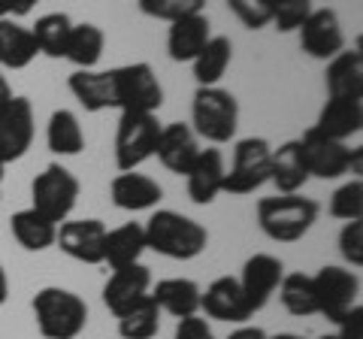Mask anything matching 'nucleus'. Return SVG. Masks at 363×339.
Returning <instances> with one entry per match:
<instances>
[{
    "label": "nucleus",
    "instance_id": "nucleus-1",
    "mask_svg": "<svg viewBox=\"0 0 363 339\" xmlns=\"http://www.w3.org/2000/svg\"><path fill=\"white\" fill-rule=\"evenodd\" d=\"M143 230H145V248H152V252L164 257H173V261H194L209 245V230L200 221L173 209L152 212V218Z\"/></svg>",
    "mask_w": 363,
    "mask_h": 339
},
{
    "label": "nucleus",
    "instance_id": "nucleus-2",
    "mask_svg": "<svg viewBox=\"0 0 363 339\" xmlns=\"http://www.w3.org/2000/svg\"><path fill=\"white\" fill-rule=\"evenodd\" d=\"M33 318L43 339H79L88 324V303L67 288H43L33 297Z\"/></svg>",
    "mask_w": 363,
    "mask_h": 339
},
{
    "label": "nucleus",
    "instance_id": "nucleus-3",
    "mask_svg": "<svg viewBox=\"0 0 363 339\" xmlns=\"http://www.w3.org/2000/svg\"><path fill=\"white\" fill-rule=\"evenodd\" d=\"M318 203L300 194H276L257 203V224L272 243H297L318 221Z\"/></svg>",
    "mask_w": 363,
    "mask_h": 339
},
{
    "label": "nucleus",
    "instance_id": "nucleus-4",
    "mask_svg": "<svg viewBox=\"0 0 363 339\" xmlns=\"http://www.w3.org/2000/svg\"><path fill=\"white\" fill-rule=\"evenodd\" d=\"M236 128H240L236 97L218 85L197 88L191 100V130L212 145H224L236 137Z\"/></svg>",
    "mask_w": 363,
    "mask_h": 339
},
{
    "label": "nucleus",
    "instance_id": "nucleus-5",
    "mask_svg": "<svg viewBox=\"0 0 363 339\" xmlns=\"http://www.w3.org/2000/svg\"><path fill=\"white\" fill-rule=\"evenodd\" d=\"M164 124L155 112H121L116 128V167L118 173L143 167L149 157H155L157 137Z\"/></svg>",
    "mask_w": 363,
    "mask_h": 339
},
{
    "label": "nucleus",
    "instance_id": "nucleus-6",
    "mask_svg": "<svg viewBox=\"0 0 363 339\" xmlns=\"http://www.w3.org/2000/svg\"><path fill=\"white\" fill-rule=\"evenodd\" d=\"M79 200V179L61 164H49L37 173L30 185V209H37L52 224H64L70 218Z\"/></svg>",
    "mask_w": 363,
    "mask_h": 339
},
{
    "label": "nucleus",
    "instance_id": "nucleus-7",
    "mask_svg": "<svg viewBox=\"0 0 363 339\" xmlns=\"http://www.w3.org/2000/svg\"><path fill=\"white\" fill-rule=\"evenodd\" d=\"M269 164H272V145L264 137L236 140L230 170H224V191L236 197L255 194L260 185L269 182Z\"/></svg>",
    "mask_w": 363,
    "mask_h": 339
},
{
    "label": "nucleus",
    "instance_id": "nucleus-8",
    "mask_svg": "<svg viewBox=\"0 0 363 339\" xmlns=\"http://www.w3.org/2000/svg\"><path fill=\"white\" fill-rule=\"evenodd\" d=\"M300 149L309 179H339L345 173H360V149H351L348 143L324 137L315 128H309L300 137Z\"/></svg>",
    "mask_w": 363,
    "mask_h": 339
},
{
    "label": "nucleus",
    "instance_id": "nucleus-9",
    "mask_svg": "<svg viewBox=\"0 0 363 339\" xmlns=\"http://www.w3.org/2000/svg\"><path fill=\"white\" fill-rule=\"evenodd\" d=\"M112 82H116V104L121 112H157L164 106V88L152 64L133 61L112 67Z\"/></svg>",
    "mask_w": 363,
    "mask_h": 339
},
{
    "label": "nucleus",
    "instance_id": "nucleus-10",
    "mask_svg": "<svg viewBox=\"0 0 363 339\" xmlns=\"http://www.w3.org/2000/svg\"><path fill=\"white\" fill-rule=\"evenodd\" d=\"M315 285V303H318V315H324L327 321H339L342 315L357 306V294H360V279L354 269L348 267H336L327 264L312 276Z\"/></svg>",
    "mask_w": 363,
    "mask_h": 339
},
{
    "label": "nucleus",
    "instance_id": "nucleus-11",
    "mask_svg": "<svg viewBox=\"0 0 363 339\" xmlns=\"http://www.w3.org/2000/svg\"><path fill=\"white\" fill-rule=\"evenodd\" d=\"M33 143V106L28 97H9L0 106V161L25 157Z\"/></svg>",
    "mask_w": 363,
    "mask_h": 339
},
{
    "label": "nucleus",
    "instance_id": "nucleus-12",
    "mask_svg": "<svg viewBox=\"0 0 363 339\" xmlns=\"http://www.w3.org/2000/svg\"><path fill=\"white\" fill-rule=\"evenodd\" d=\"M300 49L318 61H330L345 49V33L336 9H312L309 18L300 25Z\"/></svg>",
    "mask_w": 363,
    "mask_h": 339
},
{
    "label": "nucleus",
    "instance_id": "nucleus-13",
    "mask_svg": "<svg viewBox=\"0 0 363 339\" xmlns=\"http://www.w3.org/2000/svg\"><path fill=\"white\" fill-rule=\"evenodd\" d=\"M104 240H106V224L100 218H79L58 224V236L55 245L61 248L67 257L79 264H104Z\"/></svg>",
    "mask_w": 363,
    "mask_h": 339
},
{
    "label": "nucleus",
    "instance_id": "nucleus-14",
    "mask_svg": "<svg viewBox=\"0 0 363 339\" xmlns=\"http://www.w3.org/2000/svg\"><path fill=\"white\" fill-rule=\"evenodd\" d=\"M200 309L206 312V318L227 324H245L255 315L236 276H218L209 282L206 291H200Z\"/></svg>",
    "mask_w": 363,
    "mask_h": 339
},
{
    "label": "nucleus",
    "instance_id": "nucleus-15",
    "mask_svg": "<svg viewBox=\"0 0 363 339\" xmlns=\"http://www.w3.org/2000/svg\"><path fill=\"white\" fill-rule=\"evenodd\" d=\"M281 279H285V264H281L276 255L257 252V255L248 257L245 267H242L240 285H242V294H245L252 312H260L267 306L269 297L279 291Z\"/></svg>",
    "mask_w": 363,
    "mask_h": 339
},
{
    "label": "nucleus",
    "instance_id": "nucleus-16",
    "mask_svg": "<svg viewBox=\"0 0 363 339\" xmlns=\"http://www.w3.org/2000/svg\"><path fill=\"white\" fill-rule=\"evenodd\" d=\"M149 291H152V269L143 261L128 264V267L112 269L109 282L104 285V303H106V309L118 318V315L128 312L133 303L149 297Z\"/></svg>",
    "mask_w": 363,
    "mask_h": 339
},
{
    "label": "nucleus",
    "instance_id": "nucleus-17",
    "mask_svg": "<svg viewBox=\"0 0 363 339\" xmlns=\"http://www.w3.org/2000/svg\"><path fill=\"white\" fill-rule=\"evenodd\" d=\"M157 161H161L169 173L176 176H185L191 164L197 161L200 155V143H197V133L191 130V124H182V121H173V124H164L161 128V137H157Z\"/></svg>",
    "mask_w": 363,
    "mask_h": 339
},
{
    "label": "nucleus",
    "instance_id": "nucleus-18",
    "mask_svg": "<svg viewBox=\"0 0 363 339\" xmlns=\"http://www.w3.org/2000/svg\"><path fill=\"white\" fill-rule=\"evenodd\" d=\"M109 197L124 212H149L164 200V188L152 176L130 170V173H118L109 182Z\"/></svg>",
    "mask_w": 363,
    "mask_h": 339
},
{
    "label": "nucleus",
    "instance_id": "nucleus-19",
    "mask_svg": "<svg viewBox=\"0 0 363 339\" xmlns=\"http://www.w3.org/2000/svg\"><path fill=\"white\" fill-rule=\"evenodd\" d=\"M224 155L218 149H200L197 161L185 173L191 203H197V206L215 203V197L224 191Z\"/></svg>",
    "mask_w": 363,
    "mask_h": 339
},
{
    "label": "nucleus",
    "instance_id": "nucleus-20",
    "mask_svg": "<svg viewBox=\"0 0 363 339\" xmlns=\"http://www.w3.org/2000/svg\"><path fill=\"white\" fill-rule=\"evenodd\" d=\"M67 88H70V94L79 100V106L85 112L118 109L112 70H76L70 79H67Z\"/></svg>",
    "mask_w": 363,
    "mask_h": 339
},
{
    "label": "nucleus",
    "instance_id": "nucleus-21",
    "mask_svg": "<svg viewBox=\"0 0 363 339\" xmlns=\"http://www.w3.org/2000/svg\"><path fill=\"white\" fill-rule=\"evenodd\" d=\"M209 40H212V25H209V18L203 16V13L185 16V18L173 21V25H169V30H167V55H169V58H173L176 64L194 61Z\"/></svg>",
    "mask_w": 363,
    "mask_h": 339
},
{
    "label": "nucleus",
    "instance_id": "nucleus-22",
    "mask_svg": "<svg viewBox=\"0 0 363 339\" xmlns=\"http://www.w3.org/2000/svg\"><path fill=\"white\" fill-rule=\"evenodd\" d=\"M324 82H327V97L363 100V55L357 49L351 52L342 49L327 64Z\"/></svg>",
    "mask_w": 363,
    "mask_h": 339
},
{
    "label": "nucleus",
    "instance_id": "nucleus-23",
    "mask_svg": "<svg viewBox=\"0 0 363 339\" xmlns=\"http://www.w3.org/2000/svg\"><path fill=\"white\" fill-rule=\"evenodd\" d=\"M269 182L276 185L279 194H300L303 185L309 182V170H306V161H303L300 140H288L279 149H272Z\"/></svg>",
    "mask_w": 363,
    "mask_h": 339
},
{
    "label": "nucleus",
    "instance_id": "nucleus-24",
    "mask_svg": "<svg viewBox=\"0 0 363 339\" xmlns=\"http://www.w3.org/2000/svg\"><path fill=\"white\" fill-rule=\"evenodd\" d=\"M315 130H321L324 137L345 143L351 137H357L363 128V104L360 100H339L327 97V104L321 109V116L312 124Z\"/></svg>",
    "mask_w": 363,
    "mask_h": 339
},
{
    "label": "nucleus",
    "instance_id": "nucleus-25",
    "mask_svg": "<svg viewBox=\"0 0 363 339\" xmlns=\"http://www.w3.org/2000/svg\"><path fill=\"white\" fill-rule=\"evenodd\" d=\"M161 312H169L173 318H188L200 312V285L194 279H161L149 291Z\"/></svg>",
    "mask_w": 363,
    "mask_h": 339
},
{
    "label": "nucleus",
    "instance_id": "nucleus-26",
    "mask_svg": "<svg viewBox=\"0 0 363 339\" xmlns=\"http://www.w3.org/2000/svg\"><path fill=\"white\" fill-rule=\"evenodd\" d=\"M143 252H145V230H143V224L128 221V224H121V228L106 230L104 264H109L112 269L128 267V264H140Z\"/></svg>",
    "mask_w": 363,
    "mask_h": 339
},
{
    "label": "nucleus",
    "instance_id": "nucleus-27",
    "mask_svg": "<svg viewBox=\"0 0 363 339\" xmlns=\"http://www.w3.org/2000/svg\"><path fill=\"white\" fill-rule=\"evenodd\" d=\"M37 43L30 37V28H21L18 21H0V70H25L37 58Z\"/></svg>",
    "mask_w": 363,
    "mask_h": 339
},
{
    "label": "nucleus",
    "instance_id": "nucleus-28",
    "mask_svg": "<svg viewBox=\"0 0 363 339\" xmlns=\"http://www.w3.org/2000/svg\"><path fill=\"white\" fill-rule=\"evenodd\" d=\"M9 230H13L16 243L25 248V252H45V248L55 245L58 224L43 218L37 209H18L16 216L9 218Z\"/></svg>",
    "mask_w": 363,
    "mask_h": 339
},
{
    "label": "nucleus",
    "instance_id": "nucleus-29",
    "mask_svg": "<svg viewBox=\"0 0 363 339\" xmlns=\"http://www.w3.org/2000/svg\"><path fill=\"white\" fill-rule=\"evenodd\" d=\"M45 143H49L52 155H61V157L82 152L85 149V130H82V124H79L76 112L55 109L49 116V124H45Z\"/></svg>",
    "mask_w": 363,
    "mask_h": 339
},
{
    "label": "nucleus",
    "instance_id": "nucleus-30",
    "mask_svg": "<svg viewBox=\"0 0 363 339\" xmlns=\"http://www.w3.org/2000/svg\"><path fill=\"white\" fill-rule=\"evenodd\" d=\"M104 46H106V37L97 25H73L64 58L76 70H97L100 58H104Z\"/></svg>",
    "mask_w": 363,
    "mask_h": 339
},
{
    "label": "nucleus",
    "instance_id": "nucleus-31",
    "mask_svg": "<svg viewBox=\"0 0 363 339\" xmlns=\"http://www.w3.org/2000/svg\"><path fill=\"white\" fill-rule=\"evenodd\" d=\"M70 30H73V18L67 13H45L30 28V37L37 43L40 55H45V58H64Z\"/></svg>",
    "mask_w": 363,
    "mask_h": 339
},
{
    "label": "nucleus",
    "instance_id": "nucleus-32",
    "mask_svg": "<svg viewBox=\"0 0 363 339\" xmlns=\"http://www.w3.org/2000/svg\"><path fill=\"white\" fill-rule=\"evenodd\" d=\"M233 61V43L227 40V37H212L206 46H203V52L197 55L194 61V79H197V85L200 88H209V85H218L224 73H227V67H230Z\"/></svg>",
    "mask_w": 363,
    "mask_h": 339
},
{
    "label": "nucleus",
    "instance_id": "nucleus-33",
    "mask_svg": "<svg viewBox=\"0 0 363 339\" xmlns=\"http://www.w3.org/2000/svg\"><path fill=\"white\" fill-rule=\"evenodd\" d=\"M161 330V309L149 297H143L140 303H133L128 312L118 315V336L121 339H155Z\"/></svg>",
    "mask_w": 363,
    "mask_h": 339
},
{
    "label": "nucleus",
    "instance_id": "nucleus-34",
    "mask_svg": "<svg viewBox=\"0 0 363 339\" xmlns=\"http://www.w3.org/2000/svg\"><path fill=\"white\" fill-rule=\"evenodd\" d=\"M279 300L291 315L306 318V315H318V303H315V285L312 276L306 273H285L279 285Z\"/></svg>",
    "mask_w": 363,
    "mask_h": 339
},
{
    "label": "nucleus",
    "instance_id": "nucleus-35",
    "mask_svg": "<svg viewBox=\"0 0 363 339\" xmlns=\"http://www.w3.org/2000/svg\"><path fill=\"white\" fill-rule=\"evenodd\" d=\"M330 216L339 221H360L363 218V179L354 176L339 185L330 197Z\"/></svg>",
    "mask_w": 363,
    "mask_h": 339
},
{
    "label": "nucleus",
    "instance_id": "nucleus-36",
    "mask_svg": "<svg viewBox=\"0 0 363 339\" xmlns=\"http://www.w3.org/2000/svg\"><path fill=\"white\" fill-rule=\"evenodd\" d=\"M206 0H140V13L149 16V18H157V21H173L185 18V16H197L203 13Z\"/></svg>",
    "mask_w": 363,
    "mask_h": 339
},
{
    "label": "nucleus",
    "instance_id": "nucleus-37",
    "mask_svg": "<svg viewBox=\"0 0 363 339\" xmlns=\"http://www.w3.org/2000/svg\"><path fill=\"white\" fill-rule=\"evenodd\" d=\"M309 13H312V0H269V25H276V30L281 33L300 30Z\"/></svg>",
    "mask_w": 363,
    "mask_h": 339
},
{
    "label": "nucleus",
    "instance_id": "nucleus-38",
    "mask_svg": "<svg viewBox=\"0 0 363 339\" xmlns=\"http://www.w3.org/2000/svg\"><path fill=\"white\" fill-rule=\"evenodd\" d=\"M227 6L248 30H260L269 25V0H227Z\"/></svg>",
    "mask_w": 363,
    "mask_h": 339
},
{
    "label": "nucleus",
    "instance_id": "nucleus-39",
    "mask_svg": "<svg viewBox=\"0 0 363 339\" xmlns=\"http://www.w3.org/2000/svg\"><path fill=\"white\" fill-rule=\"evenodd\" d=\"M339 255L348 267H363V221H345L339 230Z\"/></svg>",
    "mask_w": 363,
    "mask_h": 339
},
{
    "label": "nucleus",
    "instance_id": "nucleus-40",
    "mask_svg": "<svg viewBox=\"0 0 363 339\" xmlns=\"http://www.w3.org/2000/svg\"><path fill=\"white\" fill-rule=\"evenodd\" d=\"M173 339H218V336H215V330L209 327L206 318H200V315H188V318H179Z\"/></svg>",
    "mask_w": 363,
    "mask_h": 339
},
{
    "label": "nucleus",
    "instance_id": "nucleus-41",
    "mask_svg": "<svg viewBox=\"0 0 363 339\" xmlns=\"http://www.w3.org/2000/svg\"><path fill=\"white\" fill-rule=\"evenodd\" d=\"M339 330H336V339H363V306H351L342 318L336 321Z\"/></svg>",
    "mask_w": 363,
    "mask_h": 339
},
{
    "label": "nucleus",
    "instance_id": "nucleus-42",
    "mask_svg": "<svg viewBox=\"0 0 363 339\" xmlns=\"http://www.w3.org/2000/svg\"><path fill=\"white\" fill-rule=\"evenodd\" d=\"M40 0H0V21L9 18V21H16V18H25L30 16L33 9H37Z\"/></svg>",
    "mask_w": 363,
    "mask_h": 339
},
{
    "label": "nucleus",
    "instance_id": "nucleus-43",
    "mask_svg": "<svg viewBox=\"0 0 363 339\" xmlns=\"http://www.w3.org/2000/svg\"><path fill=\"white\" fill-rule=\"evenodd\" d=\"M227 339H267V333L260 330V327H252V324H242V327H236V330L227 336Z\"/></svg>",
    "mask_w": 363,
    "mask_h": 339
},
{
    "label": "nucleus",
    "instance_id": "nucleus-44",
    "mask_svg": "<svg viewBox=\"0 0 363 339\" xmlns=\"http://www.w3.org/2000/svg\"><path fill=\"white\" fill-rule=\"evenodd\" d=\"M9 300V279H6V269L0 264V306Z\"/></svg>",
    "mask_w": 363,
    "mask_h": 339
},
{
    "label": "nucleus",
    "instance_id": "nucleus-45",
    "mask_svg": "<svg viewBox=\"0 0 363 339\" xmlns=\"http://www.w3.org/2000/svg\"><path fill=\"white\" fill-rule=\"evenodd\" d=\"M13 97V88H9V82H6V76H4V70H0V106L6 104V100Z\"/></svg>",
    "mask_w": 363,
    "mask_h": 339
},
{
    "label": "nucleus",
    "instance_id": "nucleus-46",
    "mask_svg": "<svg viewBox=\"0 0 363 339\" xmlns=\"http://www.w3.org/2000/svg\"><path fill=\"white\" fill-rule=\"evenodd\" d=\"M267 339H303L297 333H276V336H267Z\"/></svg>",
    "mask_w": 363,
    "mask_h": 339
},
{
    "label": "nucleus",
    "instance_id": "nucleus-47",
    "mask_svg": "<svg viewBox=\"0 0 363 339\" xmlns=\"http://www.w3.org/2000/svg\"><path fill=\"white\" fill-rule=\"evenodd\" d=\"M4 170H6V164H4V161H0V182H4Z\"/></svg>",
    "mask_w": 363,
    "mask_h": 339
},
{
    "label": "nucleus",
    "instance_id": "nucleus-48",
    "mask_svg": "<svg viewBox=\"0 0 363 339\" xmlns=\"http://www.w3.org/2000/svg\"><path fill=\"white\" fill-rule=\"evenodd\" d=\"M321 339H336V333H327V336H321Z\"/></svg>",
    "mask_w": 363,
    "mask_h": 339
}]
</instances>
